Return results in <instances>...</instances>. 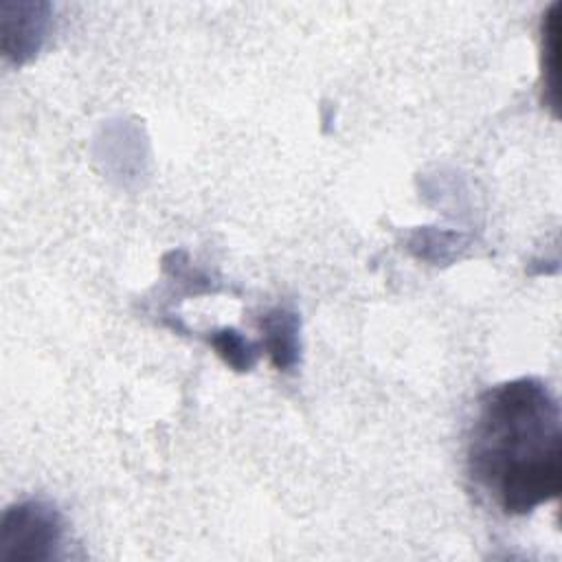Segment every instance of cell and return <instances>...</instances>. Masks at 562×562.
I'll return each mask as SVG.
<instances>
[{"label":"cell","mask_w":562,"mask_h":562,"mask_svg":"<svg viewBox=\"0 0 562 562\" xmlns=\"http://www.w3.org/2000/svg\"><path fill=\"white\" fill-rule=\"evenodd\" d=\"M301 318L288 307H274L261 318L263 349L279 371H290L299 362Z\"/></svg>","instance_id":"cell-4"},{"label":"cell","mask_w":562,"mask_h":562,"mask_svg":"<svg viewBox=\"0 0 562 562\" xmlns=\"http://www.w3.org/2000/svg\"><path fill=\"white\" fill-rule=\"evenodd\" d=\"M560 404L538 378L490 386L468 439L472 481L509 516H527L562 485Z\"/></svg>","instance_id":"cell-1"},{"label":"cell","mask_w":562,"mask_h":562,"mask_svg":"<svg viewBox=\"0 0 562 562\" xmlns=\"http://www.w3.org/2000/svg\"><path fill=\"white\" fill-rule=\"evenodd\" d=\"M209 342L215 349V353L235 371H250L257 362V356H259L257 345L250 342L248 338H244L233 327H224V329L213 331L209 336Z\"/></svg>","instance_id":"cell-5"},{"label":"cell","mask_w":562,"mask_h":562,"mask_svg":"<svg viewBox=\"0 0 562 562\" xmlns=\"http://www.w3.org/2000/svg\"><path fill=\"white\" fill-rule=\"evenodd\" d=\"M558 4L551 7L542 22V83L551 92L549 103L555 105V94H558V33H560V22H558Z\"/></svg>","instance_id":"cell-6"},{"label":"cell","mask_w":562,"mask_h":562,"mask_svg":"<svg viewBox=\"0 0 562 562\" xmlns=\"http://www.w3.org/2000/svg\"><path fill=\"white\" fill-rule=\"evenodd\" d=\"M46 4H18V20L2 18V48L9 59L15 64H24L31 59L44 40L46 31Z\"/></svg>","instance_id":"cell-3"},{"label":"cell","mask_w":562,"mask_h":562,"mask_svg":"<svg viewBox=\"0 0 562 562\" xmlns=\"http://www.w3.org/2000/svg\"><path fill=\"white\" fill-rule=\"evenodd\" d=\"M64 540V520L46 501H20L0 520V562H50Z\"/></svg>","instance_id":"cell-2"}]
</instances>
